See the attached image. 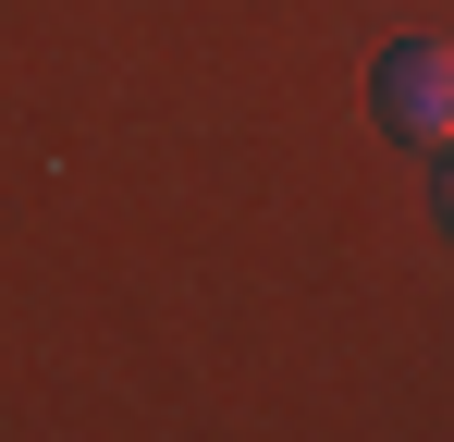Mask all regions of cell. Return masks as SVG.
I'll list each match as a JSON object with an SVG mask.
<instances>
[{"label":"cell","instance_id":"1","mask_svg":"<svg viewBox=\"0 0 454 442\" xmlns=\"http://www.w3.org/2000/svg\"><path fill=\"white\" fill-rule=\"evenodd\" d=\"M380 123L418 147H454V37H405L380 62Z\"/></svg>","mask_w":454,"mask_h":442},{"label":"cell","instance_id":"2","mask_svg":"<svg viewBox=\"0 0 454 442\" xmlns=\"http://www.w3.org/2000/svg\"><path fill=\"white\" fill-rule=\"evenodd\" d=\"M442 221H454V147H442Z\"/></svg>","mask_w":454,"mask_h":442}]
</instances>
